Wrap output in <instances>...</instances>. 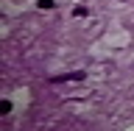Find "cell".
Instances as JSON below:
<instances>
[{"label": "cell", "mask_w": 134, "mask_h": 131, "mask_svg": "<svg viewBox=\"0 0 134 131\" xmlns=\"http://www.w3.org/2000/svg\"><path fill=\"white\" fill-rule=\"evenodd\" d=\"M87 78V70H73V73H64V75H53L50 84H64V81H84Z\"/></svg>", "instance_id": "6da1fadb"}, {"label": "cell", "mask_w": 134, "mask_h": 131, "mask_svg": "<svg viewBox=\"0 0 134 131\" xmlns=\"http://www.w3.org/2000/svg\"><path fill=\"white\" fill-rule=\"evenodd\" d=\"M73 14H75V17H87V6H75Z\"/></svg>", "instance_id": "7a4b0ae2"}, {"label": "cell", "mask_w": 134, "mask_h": 131, "mask_svg": "<svg viewBox=\"0 0 134 131\" xmlns=\"http://www.w3.org/2000/svg\"><path fill=\"white\" fill-rule=\"evenodd\" d=\"M36 6H39V8H53V6H56V3H53V0H39Z\"/></svg>", "instance_id": "3957f363"}, {"label": "cell", "mask_w": 134, "mask_h": 131, "mask_svg": "<svg viewBox=\"0 0 134 131\" xmlns=\"http://www.w3.org/2000/svg\"><path fill=\"white\" fill-rule=\"evenodd\" d=\"M0 112H3V115H6V112H11V103H8V100H3V103H0Z\"/></svg>", "instance_id": "277c9868"}]
</instances>
